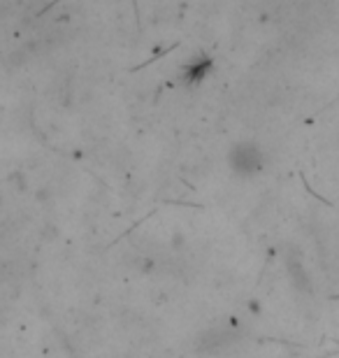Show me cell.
Here are the masks:
<instances>
[{
  "label": "cell",
  "instance_id": "obj_1",
  "mask_svg": "<svg viewBox=\"0 0 339 358\" xmlns=\"http://www.w3.org/2000/svg\"><path fill=\"white\" fill-rule=\"evenodd\" d=\"M228 163L235 175L256 177L265 166V156H263V149L258 147L256 142H237V145L230 149Z\"/></svg>",
  "mask_w": 339,
  "mask_h": 358
},
{
  "label": "cell",
  "instance_id": "obj_2",
  "mask_svg": "<svg viewBox=\"0 0 339 358\" xmlns=\"http://www.w3.org/2000/svg\"><path fill=\"white\" fill-rule=\"evenodd\" d=\"M212 59L209 56H196L193 61H189L182 68V82H186L189 87H198L207 80V75L212 73Z\"/></svg>",
  "mask_w": 339,
  "mask_h": 358
}]
</instances>
